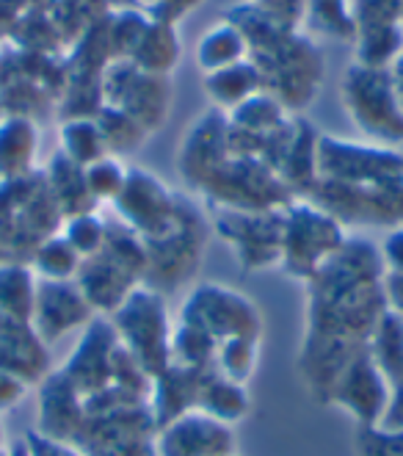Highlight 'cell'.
I'll list each match as a JSON object with an SVG mask.
<instances>
[{"mask_svg":"<svg viewBox=\"0 0 403 456\" xmlns=\"http://www.w3.org/2000/svg\"><path fill=\"white\" fill-rule=\"evenodd\" d=\"M105 105L130 114L147 130L160 127L169 111V80L164 75H149L133 61H114L102 75Z\"/></svg>","mask_w":403,"mask_h":456,"instance_id":"obj_10","label":"cell"},{"mask_svg":"<svg viewBox=\"0 0 403 456\" xmlns=\"http://www.w3.org/2000/svg\"><path fill=\"white\" fill-rule=\"evenodd\" d=\"M177 59H180V42H177L174 25L160 22V20L149 22L144 39L139 42L136 53L130 56V61L139 69H144L149 75H164V77L172 72Z\"/></svg>","mask_w":403,"mask_h":456,"instance_id":"obj_28","label":"cell"},{"mask_svg":"<svg viewBox=\"0 0 403 456\" xmlns=\"http://www.w3.org/2000/svg\"><path fill=\"white\" fill-rule=\"evenodd\" d=\"M92 318H94V307L89 305V299L84 297V290H80L75 280L67 282L39 280L31 324L47 346L67 338L80 327H89Z\"/></svg>","mask_w":403,"mask_h":456,"instance_id":"obj_15","label":"cell"},{"mask_svg":"<svg viewBox=\"0 0 403 456\" xmlns=\"http://www.w3.org/2000/svg\"><path fill=\"white\" fill-rule=\"evenodd\" d=\"M224 456H235V453H224Z\"/></svg>","mask_w":403,"mask_h":456,"instance_id":"obj_50","label":"cell"},{"mask_svg":"<svg viewBox=\"0 0 403 456\" xmlns=\"http://www.w3.org/2000/svg\"><path fill=\"white\" fill-rule=\"evenodd\" d=\"M257 368V340L254 338H227L219 340L216 357H213V370L222 379L246 385Z\"/></svg>","mask_w":403,"mask_h":456,"instance_id":"obj_32","label":"cell"},{"mask_svg":"<svg viewBox=\"0 0 403 456\" xmlns=\"http://www.w3.org/2000/svg\"><path fill=\"white\" fill-rule=\"evenodd\" d=\"M147 4H149V6H155V4H157V0H147Z\"/></svg>","mask_w":403,"mask_h":456,"instance_id":"obj_48","label":"cell"},{"mask_svg":"<svg viewBox=\"0 0 403 456\" xmlns=\"http://www.w3.org/2000/svg\"><path fill=\"white\" fill-rule=\"evenodd\" d=\"M304 37H320L332 42L357 39L354 0H307L302 17Z\"/></svg>","mask_w":403,"mask_h":456,"instance_id":"obj_23","label":"cell"},{"mask_svg":"<svg viewBox=\"0 0 403 456\" xmlns=\"http://www.w3.org/2000/svg\"><path fill=\"white\" fill-rule=\"evenodd\" d=\"M25 393H28V382L14 377L12 370L0 368V412H9L12 407H17Z\"/></svg>","mask_w":403,"mask_h":456,"instance_id":"obj_39","label":"cell"},{"mask_svg":"<svg viewBox=\"0 0 403 456\" xmlns=\"http://www.w3.org/2000/svg\"><path fill=\"white\" fill-rule=\"evenodd\" d=\"M39 155V130L28 117L0 119V183L25 177Z\"/></svg>","mask_w":403,"mask_h":456,"instance_id":"obj_20","label":"cell"},{"mask_svg":"<svg viewBox=\"0 0 403 456\" xmlns=\"http://www.w3.org/2000/svg\"><path fill=\"white\" fill-rule=\"evenodd\" d=\"M390 77H392L395 94H398V100H400V109H403V50L398 53V59L390 64Z\"/></svg>","mask_w":403,"mask_h":456,"instance_id":"obj_45","label":"cell"},{"mask_svg":"<svg viewBox=\"0 0 403 456\" xmlns=\"http://www.w3.org/2000/svg\"><path fill=\"white\" fill-rule=\"evenodd\" d=\"M119 222L144 244H157L180 227L182 202L147 169H127L122 194L111 202Z\"/></svg>","mask_w":403,"mask_h":456,"instance_id":"obj_7","label":"cell"},{"mask_svg":"<svg viewBox=\"0 0 403 456\" xmlns=\"http://www.w3.org/2000/svg\"><path fill=\"white\" fill-rule=\"evenodd\" d=\"M111 327L125 352L141 365L149 379L172 368V318L166 302L152 288H133L111 313Z\"/></svg>","mask_w":403,"mask_h":456,"instance_id":"obj_2","label":"cell"},{"mask_svg":"<svg viewBox=\"0 0 403 456\" xmlns=\"http://www.w3.org/2000/svg\"><path fill=\"white\" fill-rule=\"evenodd\" d=\"M343 109L365 142L382 147H403V109L395 94L390 69L348 64L340 84Z\"/></svg>","mask_w":403,"mask_h":456,"instance_id":"obj_3","label":"cell"},{"mask_svg":"<svg viewBox=\"0 0 403 456\" xmlns=\"http://www.w3.org/2000/svg\"><path fill=\"white\" fill-rule=\"evenodd\" d=\"M357 31L370 25L400 22V0H354Z\"/></svg>","mask_w":403,"mask_h":456,"instance_id":"obj_38","label":"cell"},{"mask_svg":"<svg viewBox=\"0 0 403 456\" xmlns=\"http://www.w3.org/2000/svg\"><path fill=\"white\" fill-rule=\"evenodd\" d=\"M216 210H282L293 202L287 183L262 160L232 155L227 164L213 175L202 191Z\"/></svg>","mask_w":403,"mask_h":456,"instance_id":"obj_6","label":"cell"},{"mask_svg":"<svg viewBox=\"0 0 403 456\" xmlns=\"http://www.w3.org/2000/svg\"><path fill=\"white\" fill-rule=\"evenodd\" d=\"M194 59L199 64V69L205 75L227 69L232 64H240L249 59V42L246 34L238 28V25L227 17L202 34V39L197 42Z\"/></svg>","mask_w":403,"mask_h":456,"instance_id":"obj_22","label":"cell"},{"mask_svg":"<svg viewBox=\"0 0 403 456\" xmlns=\"http://www.w3.org/2000/svg\"><path fill=\"white\" fill-rule=\"evenodd\" d=\"M125 180H127V167L117 155H105L97 160V164L84 169V183H86V191H89L92 202L111 205L122 194Z\"/></svg>","mask_w":403,"mask_h":456,"instance_id":"obj_34","label":"cell"},{"mask_svg":"<svg viewBox=\"0 0 403 456\" xmlns=\"http://www.w3.org/2000/svg\"><path fill=\"white\" fill-rule=\"evenodd\" d=\"M230 20L246 34L249 59L260 67L265 89L271 80V94L285 109H302L320 86V56L318 50L295 31H285L277 22L262 17L254 6L232 9Z\"/></svg>","mask_w":403,"mask_h":456,"instance_id":"obj_1","label":"cell"},{"mask_svg":"<svg viewBox=\"0 0 403 456\" xmlns=\"http://www.w3.org/2000/svg\"><path fill=\"white\" fill-rule=\"evenodd\" d=\"M315 167V180L357 185V189H379V185L403 183V152L373 142L318 136Z\"/></svg>","mask_w":403,"mask_h":456,"instance_id":"obj_5","label":"cell"},{"mask_svg":"<svg viewBox=\"0 0 403 456\" xmlns=\"http://www.w3.org/2000/svg\"><path fill=\"white\" fill-rule=\"evenodd\" d=\"M260 92H265V80H262L260 67L252 59L205 75V94L213 109L222 114L235 111L240 102H246L249 97Z\"/></svg>","mask_w":403,"mask_h":456,"instance_id":"obj_21","label":"cell"},{"mask_svg":"<svg viewBox=\"0 0 403 456\" xmlns=\"http://www.w3.org/2000/svg\"><path fill=\"white\" fill-rule=\"evenodd\" d=\"M379 249H382V260H384V272L403 274V227L390 230Z\"/></svg>","mask_w":403,"mask_h":456,"instance_id":"obj_40","label":"cell"},{"mask_svg":"<svg viewBox=\"0 0 403 456\" xmlns=\"http://www.w3.org/2000/svg\"><path fill=\"white\" fill-rule=\"evenodd\" d=\"M180 321L199 327L213 340H260V310L254 307V302L244 293L216 282H202L188 293V299L180 307Z\"/></svg>","mask_w":403,"mask_h":456,"instance_id":"obj_9","label":"cell"},{"mask_svg":"<svg viewBox=\"0 0 403 456\" xmlns=\"http://www.w3.org/2000/svg\"><path fill=\"white\" fill-rule=\"evenodd\" d=\"M194 410H202L213 418H219L224 423H235L246 415L249 410V395L244 390V385H235L222 379L216 370H205L202 382L197 390V404Z\"/></svg>","mask_w":403,"mask_h":456,"instance_id":"obj_25","label":"cell"},{"mask_svg":"<svg viewBox=\"0 0 403 456\" xmlns=\"http://www.w3.org/2000/svg\"><path fill=\"white\" fill-rule=\"evenodd\" d=\"M235 453L232 426L202 410H188L160 426L155 456H224Z\"/></svg>","mask_w":403,"mask_h":456,"instance_id":"obj_14","label":"cell"},{"mask_svg":"<svg viewBox=\"0 0 403 456\" xmlns=\"http://www.w3.org/2000/svg\"><path fill=\"white\" fill-rule=\"evenodd\" d=\"M50 354L31 321H14L0 315V368L12 370L25 382H36L47 373Z\"/></svg>","mask_w":403,"mask_h":456,"instance_id":"obj_17","label":"cell"},{"mask_svg":"<svg viewBox=\"0 0 403 456\" xmlns=\"http://www.w3.org/2000/svg\"><path fill=\"white\" fill-rule=\"evenodd\" d=\"M117 332L109 321L92 318L84 338H80L75 354L67 360L64 373L80 390V395L102 393L114 385V357H117Z\"/></svg>","mask_w":403,"mask_h":456,"instance_id":"obj_16","label":"cell"},{"mask_svg":"<svg viewBox=\"0 0 403 456\" xmlns=\"http://www.w3.org/2000/svg\"><path fill=\"white\" fill-rule=\"evenodd\" d=\"M403 50V25L387 22V25H370L359 28L354 39V61L362 67L390 69V64L398 59Z\"/></svg>","mask_w":403,"mask_h":456,"instance_id":"obj_29","label":"cell"},{"mask_svg":"<svg viewBox=\"0 0 403 456\" xmlns=\"http://www.w3.org/2000/svg\"><path fill=\"white\" fill-rule=\"evenodd\" d=\"M282 210H216V230L232 247L238 263L244 268H268L277 265L282 257Z\"/></svg>","mask_w":403,"mask_h":456,"instance_id":"obj_11","label":"cell"},{"mask_svg":"<svg viewBox=\"0 0 403 456\" xmlns=\"http://www.w3.org/2000/svg\"><path fill=\"white\" fill-rule=\"evenodd\" d=\"M382 290H384L387 310H392L395 315L403 318V274L384 272V277H382Z\"/></svg>","mask_w":403,"mask_h":456,"instance_id":"obj_44","label":"cell"},{"mask_svg":"<svg viewBox=\"0 0 403 456\" xmlns=\"http://www.w3.org/2000/svg\"><path fill=\"white\" fill-rule=\"evenodd\" d=\"M152 17H147L144 12H117L114 22H111V47H114V61H130V56L136 53L139 42L144 39L147 28H149Z\"/></svg>","mask_w":403,"mask_h":456,"instance_id":"obj_36","label":"cell"},{"mask_svg":"<svg viewBox=\"0 0 403 456\" xmlns=\"http://www.w3.org/2000/svg\"><path fill=\"white\" fill-rule=\"evenodd\" d=\"M232 158L230 147V119L227 114L210 109L188 127L177 152V167L188 189L202 191V185Z\"/></svg>","mask_w":403,"mask_h":456,"instance_id":"obj_13","label":"cell"},{"mask_svg":"<svg viewBox=\"0 0 403 456\" xmlns=\"http://www.w3.org/2000/svg\"><path fill=\"white\" fill-rule=\"evenodd\" d=\"M97 125L102 130V139H105V144H109L111 155L139 150V144L147 139V133H149L141 122H136L130 114H125L119 109H111V105H105L102 109V114L97 117Z\"/></svg>","mask_w":403,"mask_h":456,"instance_id":"obj_33","label":"cell"},{"mask_svg":"<svg viewBox=\"0 0 403 456\" xmlns=\"http://www.w3.org/2000/svg\"><path fill=\"white\" fill-rule=\"evenodd\" d=\"M0 443H4V435H0Z\"/></svg>","mask_w":403,"mask_h":456,"instance_id":"obj_49","label":"cell"},{"mask_svg":"<svg viewBox=\"0 0 403 456\" xmlns=\"http://www.w3.org/2000/svg\"><path fill=\"white\" fill-rule=\"evenodd\" d=\"M39 412H42V432L39 435L67 440L69 435L77 432L80 418H84L86 407H84V395H80V390L69 382V377L64 370L50 373V379H44Z\"/></svg>","mask_w":403,"mask_h":456,"instance_id":"obj_18","label":"cell"},{"mask_svg":"<svg viewBox=\"0 0 403 456\" xmlns=\"http://www.w3.org/2000/svg\"><path fill=\"white\" fill-rule=\"evenodd\" d=\"M357 448L362 456H403V432H390L379 426H365Z\"/></svg>","mask_w":403,"mask_h":456,"instance_id":"obj_37","label":"cell"},{"mask_svg":"<svg viewBox=\"0 0 403 456\" xmlns=\"http://www.w3.org/2000/svg\"><path fill=\"white\" fill-rule=\"evenodd\" d=\"M61 235L75 247V252L80 257L89 260V257L102 252L105 240H109V227H105V222L97 216L94 210H86V213H75V216H67Z\"/></svg>","mask_w":403,"mask_h":456,"instance_id":"obj_35","label":"cell"},{"mask_svg":"<svg viewBox=\"0 0 403 456\" xmlns=\"http://www.w3.org/2000/svg\"><path fill=\"white\" fill-rule=\"evenodd\" d=\"M28 445H31V456H84V453H77L75 448H69L64 440L47 437V435H34L28 440Z\"/></svg>","mask_w":403,"mask_h":456,"instance_id":"obj_43","label":"cell"},{"mask_svg":"<svg viewBox=\"0 0 403 456\" xmlns=\"http://www.w3.org/2000/svg\"><path fill=\"white\" fill-rule=\"evenodd\" d=\"M345 227L332 213L318 208L307 197L293 200L285 208L279 265L295 280L307 282L345 244Z\"/></svg>","mask_w":403,"mask_h":456,"instance_id":"obj_4","label":"cell"},{"mask_svg":"<svg viewBox=\"0 0 403 456\" xmlns=\"http://www.w3.org/2000/svg\"><path fill=\"white\" fill-rule=\"evenodd\" d=\"M84 290V297L94 310L114 313L127 293L136 288V277H130L122 265H117L109 255L100 252L89 260H84V268L75 280Z\"/></svg>","mask_w":403,"mask_h":456,"instance_id":"obj_19","label":"cell"},{"mask_svg":"<svg viewBox=\"0 0 403 456\" xmlns=\"http://www.w3.org/2000/svg\"><path fill=\"white\" fill-rule=\"evenodd\" d=\"M307 200L332 213L343 227H403V183L379 185V189H357V185L315 180L307 189Z\"/></svg>","mask_w":403,"mask_h":456,"instance_id":"obj_8","label":"cell"},{"mask_svg":"<svg viewBox=\"0 0 403 456\" xmlns=\"http://www.w3.org/2000/svg\"><path fill=\"white\" fill-rule=\"evenodd\" d=\"M36 274L25 265H0V315L31 321L36 305Z\"/></svg>","mask_w":403,"mask_h":456,"instance_id":"obj_30","label":"cell"},{"mask_svg":"<svg viewBox=\"0 0 403 456\" xmlns=\"http://www.w3.org/2000/svg\"><path fill=\"white\" fill-rule=\"evenodd\" d=\"M252 6H262V4H268V0H249Z\"/></svg>","mask_w":403,"mask_h":456,"instance_id":"obj_46","label":"cell"},{"mask_svg":"<svg viewBox=\"0 0 403 456\" xmlns=\"http://www.w3.org/2000/svg\"><path fill=\"white\" fill-rule=\"evenodd\" d=\"M400 25H403V0H400Z\"/></svg>","mask_w":403,"mask_h":456,"instance_id":"obj_47","label":"cell"},{"mask_svg":"<svg viewBox=\"0 0 403 456\" xmlns=\"http://www.w3.org/2000/svg\"><path fill=\"white\" fill-rule=\"evenodd\" d=\"M334 407L345 410L351 418H357L365 426H379L384 418L387 401H390V382L379 365L373 362L367 346L345 362V368L337 373V379L326 395Z\"/></svg>","mask_w":403,"mask_h":456,"instance_id":"obj_12","label":"cell"},{"mask_svg":"<svg viewBox=\"0 0 403 456\" xmlns=\"http://www.w3.org/2000/svg\"><path fill=\"white\" fill-rule=\"evenodd\" d=\"M379 428H390V432H403V379L390 385V401L384 418L379 420Z\"/></svg>","mask_w":403,"mask_h":456,"instance_id":"obj_42","label":"cell"},{"mask_svg":"<svg viewBox=\"0 0 403 456\" xmlns=\"http://www.w3.org/2000/svg\"><path fill=\"white\" fill-rule=\"evenodd\" d=\"M367 352L390 385L403 379V318L400 315H395L392 310H384L379 324H375V330L367 338Z\"/></svg>","mask_w":403,"mask_h":456,"instance_id":"obj_27","label":"cell"},{"mask_svg":"<svg viewBox=\"0 0 403 456\" xmlns=\"http://www.w3.org/2000/svg\"><path fill=\"white\" fill-rule=\"evenodd\" d=\"M227 119L235 133H244V136H254V139L271 136V133H277L282 125L290 122L287 109L271 92H260L246 102H240L235 111L227 114Z\"/></svg>","mask_w":403,"mask_h":456,"instance_id":"obj_24","label":"cell"},{"mask_svg":"<svg viewBox=\"0 0 403 456\" xmlns=\"http://www.w3.org/2000/svg\"><path fill=\"white\" fill-rule=\"evenodd\" d=\"M59 152L80 169H86V167L97 164L100 158L111 155L97 119H92V117H72L61 125Z\"/></svg>","mask_w":403,"mask_h":456,"instance_id":"obj_26","label":"cell"},{"mask_svg":"<svg viewBox=\"0 0 403 456\" xmlns=\"http://www.w3.org/2000/svg\"><path fill=\"white\" fill-rule=\"evenodd\" d=\"M80 268H84V257L75 252V247L59 232L47 238L44 244L34 255V268L36 280H52V282H67L77 280Z\"/></svg>","mask_w":403,"mask_h":456,"instance_id":"obj_31","label":"cell"},{"mask_svg":"<svg viewBox=\"0 0 403 456\" xmlns=\"http://www.w3.org/2000/svg\"><path fill=\"white\" fill-rule=\"evenodd\" d=\"M202 0H157L152 6V20H160V22H172L177 25L185 14H191Z\"/></svg>","mask_w":403,"mask_h":456,"instance_id":"obj_41","label":"cell"}]
</instances>
